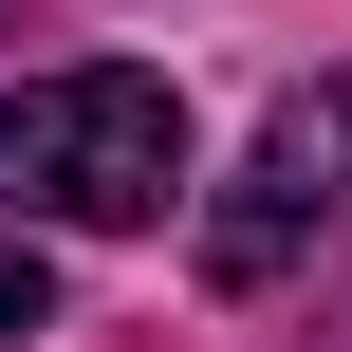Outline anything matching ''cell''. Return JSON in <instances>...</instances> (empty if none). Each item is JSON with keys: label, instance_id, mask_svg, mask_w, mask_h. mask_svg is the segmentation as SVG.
<instances>
[{"label": "cell", "instance_id": "6da1fadb", "mask_svg": "<svg viewBox=\"0 0 352 352\" xmlns=\"http://www.w3.org/2000/svg\"><path fill=\"white\" fill-rule=\"evenodd\" d=\"M0 204H19V223H74V241L167 223V204H186V93L130 74V56L19 74V93H0Z\"/></svg>", "mask_w": 352, "mask_h": 352}, {"label": "cell", "instance_id": "7a4b0ae2", "mask_svg": "<svg viewBox=\"0 0 352 352\" xmlns=\"http://www.w3.org/2000/svg\"><path fill=\"white\" fill-rule=\"evenodd\" d=\"M297 241H316V186H278V167H241V186L204 204V278H223V297H260Z\"/></svg>", "mask_w": 352, "mask_h": 352}, {"label": "cell", "instance_id": "3957f363", "mask_svg": "<svg viewBox=\"0 0 352 352\" xmlns=\"http://www.w3.org/2000/svg\"><path fill=\"white\" fill-rule=\"evenodd\" d=\"M260 167H278V186H316V204H352V74H334V93H278Z\"/></svg>", "mask_w": 352, "mask_h": 352}, {"label": "cell", "instance_id": "277c9868", "mask_svg": "<svg viewBox=\"0 0 352 352\" xmlns=\"http://www.w3.org/2000/svg\"><path fill=\"white\" fill-rule=\"evenodd\" d=\"M19 334H56V260H37V223L0 204V352H19Z\"/></svg>", "mask_w": 352, "mask_h": 352}]
</instances>
